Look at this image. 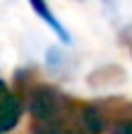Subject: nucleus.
I'll return each mask as SVG.
<instances>
[{"label": "nucleus", "mask_w": 132, "mask_h": 134, "mask_svg": "<svg viewBox=\"0 0 132 134\" xmlns=\"http://www.w3.org/2000/svg\"><path fill=\"white\" fill-rule=\"evenodd\" d=\"M21 99L33 120H76L78 122V104L52 85L35 82L21 94Z\"/></svg>", "instance_id": "f257e3e1"}, {"label": "nucleus", "mask_w": 132, "mask_h": 134, "mask_svg": "<svg viewBox=\"0 0 132 134\" xmlns=\"http://www.w3.org/2000/svg\"><path fill=\"white\" fill-rule=\"evenodd\" d=\"M24 113V99L0 78V134H9L19 127Z\"/></svg>", "instance_id": "f03ea898"}, {"label": "nucleus", "mask_w": 132, "mask_h": 134, "mask_svg": "<svg viewBox=\"0 0 132 134\" xmlns=\"http://www.w3.org/2000/svg\"><path fill=\"white\" fill-rule=\"evenodd\" d=\"M28 5H31V9L35 12V16H38L40 21H45V24H47V26L57 33V38H59L61 42H66V45L71 42V33H68V31L61 26V21L54 16V12L50 9L47 0H28Z\"/></svg>", "instance_id": "7ed1b4c3"}, {"label": "nucleus", "mask_w": 132, "mask_h": 134, "mask_svg": "<svg viewBox=\"0 0 132 134\" xmlns=\"http://www.w3.org/2000/svg\"><path fill=\"white\" fill-rule=\"evenodd\" d=\"M76 120H33L31 134H78L83 132L80 127L76 130Z\"/></svg>", "instance_id": "20e7f679"}, {"label": "nucleus", "mask_w": 132, "mask_h": 134, "mask_svg": "<svg viewBox=\"0 0 132 134\" xmlns=\"http://www.w3.org/2000/svg\"><path fill=\"white\" fill-rule=\"evenodd\" d=\"M78 134H90V132H78Z\"/></svg>", "instance_id": "39448f33"}]
</instances>
